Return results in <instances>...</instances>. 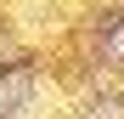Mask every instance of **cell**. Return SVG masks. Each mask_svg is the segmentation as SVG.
<instances>
[{
  "instance_id": "obj_1",
  "label": "cell",
  "mask_w": 124,
  "mask_h": 119,
  "mask_svg": "<svg viewBox=\"0 0 124 119\" xmlns=\"http://www.w3.org/2000/svg\"><path fill=\"white\" fill-rule=\"evenodd\" d=\"M118 46H124V40H118Z\"/></svg>"
}]
</instances>
